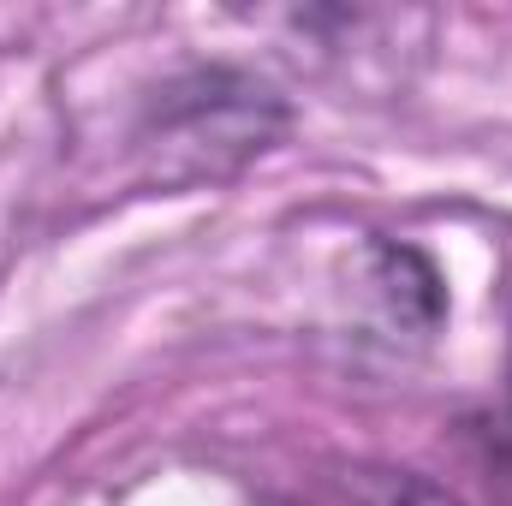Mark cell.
Here are the masks:
<instances>
[{
    "label": "cell",
    "instance_id": "3957f363",
    "mask_svg": "<svg viewBox=\"0 0 512 506\" xmlns=\"http://www.w3.org/2000/svg\"><path fill=\"white\" fill-rule=\"evenodd\" d=\"M352 506H459V495H447L441 483H429L423 471L405 465H352L340 477Z\"/></svg>",
    "mask_w": 512,
    "mask_h": 506
},
{
    "label": "cell",
    "instance_id": "6da1fadb",
    "mask_svg": "<svg viewBox=\"0 0 512 506\" xmlns=\"http://www.w3.org/2000/svg\"><path fill=\"white\" fill-rule=\"evenodd\" d=\"M280 131H286V102L262 78L227 66L191 72L167 84V96L155 102V137L167 155H185V179L245 167Z\"/></svg>",
    "mask_w": 512,
    "mask_h": 506
},
{
    "label": "cell",
    "instance_id": "7a4b0ae2",
    "mask_svg": "<svg viewBox=\"0 0 512 506\" xmlns=\"http://www.w3.org/2000/svg\"><path fill=\"white\" fill-rule=\"evenodd\" d=\"M376 280H382L387 304H393L405 322L429 328V322L441 316V280H435V268L417 251H405V245H376Z\"/></svg>",
    "mask_w": 512,
    "mask_h": 506
},
{
    "label": "cell",
    "instance_id": "277c9868",
    "mask_svg": "<svg viewBox=\"0 0 512 506\" xmlns=\"http://www.w3.org/2000/svg\"><path fill=\"white\" fill-rule=\"evenodd\" d=\"M507 328H512V310H507ZM501 459L512 465V340H507V405H501Z\"/></svg>",
    "mask_w": 512,
    "mask_h": 506
}]
</instances>
